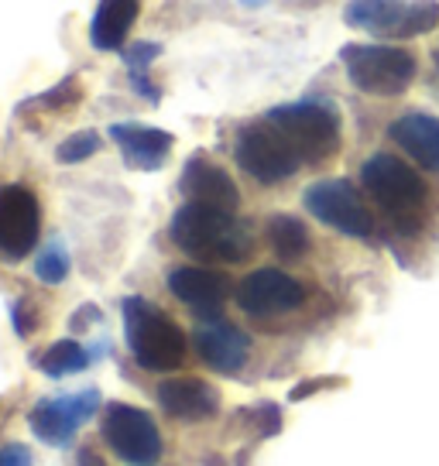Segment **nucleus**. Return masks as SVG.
Returning <instances> with one entry per match:
<instances>
[{
	"instance_id": "5701e85b",
	"label": "nucleus",
	"mask_w": 439,
	"mask_h": 466,
	"mask_svg": "<svg viewBox=\"0 0 439 466\" xmlns=\"http://www.w3.org/2000/svg\"><path fill=\"white\" fill-rule=\"evenodd\" d=\"M69 268H73V261H69V250H66L62 240H52V244L35 258V278L45 281V285H62V281L69 278Z\"/></svg>"
},
{
	"instance_id": "a211bd4d",
	"label": "nucleus",
	"mask_w": 439,
	"mask_h": 466,
	"mask_svg": "<svg viewBox=\"0 0 439 466\" xmlns=\"http://www.w3.org/2000/svg\"><path fill=\"white\" fill-rule=\"evenodd\" d=\"M388 134L412 161L423 165L425 172H439V116L412 110V114L398 116L388 127Z\"/></svg>"
},
{
	"instance_id": "1a4fd4ad",
	"label": "nucleus",
	"mask_w": 439,
	"mask_h": 466,
	"mask_svg": "<svg viewBox=\"0 0 439 466\" xmlns=\"http://www.w3.org/2000/svg\"><path fill=\"white\" fill-rule=\"evenodd\" d=\"M103 439L131 466H151L161 460V432L155 419L134 405L110 401L103 405Z\"/></svg>"
},
{
	"instance_id": "cd10ccee",
	"label": "nucleus",
	"mask_w": 439,
	"mask_h": 466,
	"mask_svg": "<svg viewBox=\"0 0 439 466\" xmlns=\"http://www.w3.org/2000/svg\"><path fill=\"white\" fill-rule=\"evenodd\" d=\"M0 466H31L28 446H21V442H7V446H0Z\"/></svg>"
},
{
	"instance_id": "2eb2a0df",
	"label": "nucleus",
	"mask_w": 439,
	"mask_h": 466,
	"mask_svg": "<svg viewBox=\"0 0 439 466\" xmlns=\"http://www.w3.org/2000/svg\"><path fill=\"white\" fill-rule=\"evenodd\" d=\"M196 353L206 367H213L220 374H237L240 367L248 364V353H250V339L248 333H240L237 326H230L227 319H213L203 322L196 336Z\"/></svg>"
},
{
	"instance_id": "4be33fe9",
	"label": "nucleus",
	"mask_w": 439,
	"mask_h": 466,
	"mask_svg": "<svg viewBox=\"0 0 439 466\" xmlns=\"http://www.w3.org/2000/svg\"><path fill=\"white\" fill-rule=\"evenodd\" d=\"M35 364L48 378H66V374H76V370L89 367V353L76 339H59V343H52V347L45 350Z\"/></svg>"
},
{
	"instance_id": "6e6552de",
	"label": "nucleus",
	"mask_w": 439,
	"mask_h": 466,
	"mask_svg": "<svg viewBox=\"0 0 439 466\" xmlns=\"http://www.w3.org/2000/svg\"><path fill=\"white\" fill-rule=\"evenodd\" d=\"M302 203L330 230L343 233V237H357V240L374 237V217H371L367 203L361 199V192L353 189L347 178L312 182L306 189V196H302Z\"/></svg>"
},
{
	"instance_id": "423d86ee",
	"label": "nucleus",
	"mask_w": 439,
	"mask_h": 466,
	"mask_svg": "<svg viewBox=\"0 0 439 466\" xmlns=\"http://www.w3.org/2000/svg\"><path fill=\"white\" fill-rule=\"evenodd\" d=\"M234 158L261 186H279V182L292 178L302 168V158L295 155L289 137L268 116L254 120L248 127H240V134H237L234 141Z\"/></svg>"
},
{
	"instance_id": "6ab92c4d",
	"label": "nucleus",
	"mask_w": 439,
	"mask_h": 466,
	"mask_svg": "<svg viewBox=\"0 0 439 466\" xmlns=\"http://www.w3.org/2000/svg\"><path fill=\"white\" fill-rule=\"evenodd\" d=\"M134 17H138V0H100L89 25V45L97 52H120L131 35Z\"/></svg>"
},
{
	"instance_id": "4468645a",
	"label": "nucleus",
	"mask_w": 439,
	"mask_h": 466,
	"mask_svg": "<svg viewBox=\"0 0 439 466\" xmlns=\"http://www.w3.org/2000/svg\"><path fill=\"white\" fill-rule=\"evenodd\" d=\"M179 189L186 196V203L217 206V209H227V213H237V206H240V192H237L234 178L220 165H213L206 155H192L186 161Z\"/></svg>"
},
{
	"instance_id": "9b49d317",
	"label": "nucleus",
	"mask_w": 439,
	"mask_h": 466,
	"mask_svg": "<svg viewBox=\"0 0 439 466\" xmlns=\"http://www.w3.org/2000/svg\"><path fill=\"white\" fill-rule=\"evenodd\" d=\"M302 302H306L302 281H295L279 268H258L237 285V306L250 319H275V316L295 312Z\"/></svg>"
},
{
	"instance_id": "f03ea898",
	"label": "nucleus",
	"mask_w": 439,
	"mask_h": 466,
	"mask_svg": "<svg viewBox=\"0 0 439 466\" xmlns=\"http://www.w3.org/2000/svg\"><path fill=\"white\" fill-rule=\"evenodd\" d=\"M361 186L367 196L388 213L402 233H415L425 219V206H429V189H425L423 175L409 168L395 155H371L361 165Z\"/></svg>"
},
{
	"instance_id": "bb28decb",
	"label": "nucleus",
	"mask_w": 439,
	"mask_h": 466,
	"mask_svg": "<svg viewBox=\"0 0 439 466\" xmlns=\"http://www.w3.org/2000/svg\"><path fill=\"white\" fill-rule=\"evenodd\" d=\"M15 329L17 336H31L38 329V312H35V306H31L28 299H21L15 306Z\"/></svg>"
},
{
	"instance_id": "2f4dec72",
	"label": "nucleus",
	"mask_w": 439,
	"mask_h": 466,
	"mask_svg": "<svg viewBox=\"0 0 439 466\" xmlns=\"http://www.w3.org/2000/svg\"><path fill=\"white\" fill-rule=\"evenodd\" d=\"M436 66H439V48H436Z\"/></svg>"
},
{
	"instance_id": "20e7f679",
	"label": "nucleus",
	"mask_w": 439,
	"mask_h": 466,
	"mask_svg": "<svg viewBox=\"0 0 439 466\" xmlns=\"http://www.w3.org/2000/svg\"><path fill=\"white\" fill-rule=\"evenodd\" d=\"M268 120L289 137V145L295 147V155L302 158V165H322L326 158L337 155L340 116L330 103H320V100L285 103V106L268 110Z\"/></svg>"
},
{
	"instance_id": "c756f323",
	"label": "nucleus",
	"mask_w": 439,
	"mask_h": 466,
	"mask_svg": "<svg viewBox=\"0 0 439 466\" xmlns=\"http://www.w3.org/2000/svg\"><path fill=\"white\" fill-rule=\"evenodd\" d=\"M326 384H333V380H312V384H299V388L292 391V398L299 401V398H306V394L320 391V388H326Z\"/></svg>"
},
{
	"instance_id": "b1692460",
	"label": "nucleus",
	"mask_w": 439,
	"mask_h": 466,
	"mask_svg": "<svg viewBox=\"0 0 439 466\" xmlns=\"http://www.w3.org/2000/svg\"><path fill=\"white\" fill-rule=\"evenodd\" d=\"M100 134L97 131H79L73 134V137H66L59 147H56V158L62 161V165H79V161L93 158L97 151H100Z\"/></svg>"
},
{
	"instance_id": "c85d7f7f",
	"label": "nucleus",
	"mask_w": 439,
	"mask_h": 466,
	"mask_svg": "<svg viewBox=\"0 0 439 466\" xmlns=\"http://www.w3.org/2000/svg\"><path fill=\"white\" fill-rule=\"evenodd\" d=\"M73 466H107L97 456V452H89V450H83V452H76V460H73Z\"/></svg>"
},
{
	"instance_id": "f3484780",
	"label": "nucleus",
	"mask_w": 439,
	"mask_h": 466,
	"mask_svg": "<svg viewBox=\"0 0 439 466\" xmlns=\"http://www.w3.org/2000/svg\"><path fill=\"white\" fill-rule=\"evenodd\" d=\"M110 141H117L124 161L138 172H158L172 151V134L148 124H114Z\"/></svg>"
},
{
	"instance_id": "dca6fc26",
	"label": "nucleus",
	"mask_w": 439,
	"mask_h": 466,
	"mask_svg": "<svg viewBox=\"0 0 439 466\" xmlns=\"http://www.w3.org/2000/svg\"><path fill=\"white\" fill-rule=\"evenodd\" d=\"M158 405L179 422H206L220 411V391L199 378H168L158 384Z\"/></svg>"
},
{
	"instance_id": "7ed1b4c3",
	"label": "nucleus",
	"mask_w": 439,
	"mask_h": 466,
	"mask_svg": "<svg viewBox=\"0 0 439 466\" xmlns=\"http://www.w3.org/2000/svg\"><path fill=\"white\" fill-rule=\"evenodd\" d=\"M124 336L128 350L138 364L155 374H168L186 364L189 339L182 333L172 316H165L158 306H151L148 299H124Z\"/></svg>"
},
{
	"instance_id": "0eeeda50",
	"label": "nucleus",
	"mask_w": 439,
	"mask_h": 466,
	"mask_svg": "<svg viewBox=\"0 0 439 466\" xmlns=\"http://www.w3.org/2000/svg\"><path fill=\"white\" fill-rule=\"evenodd\" d=\"M343 21L381 38H415L439 25L436 0H351Z\"/></svg>"
},
{
	"instance_id": "7c9ffc66",
	"label": "nucleus",
	"mask_w": 439,
	"mask_h": 466,
	"mask_svg": "<svg viewBox=\"0 0 439 466\" xmlns=\"http://www.w3.org/2000/svg\"><path fill=\"white\" fill-rule=\"evenodd\" d=\"M244 7H261V4H268V0H240Z\"/></svg>"
},
{
	"instance_id": "aec40b11",
	"label": "nucleus",
	"mask_w": 439,
	"mask_h": 466,
	"mask_svg": "<svg viewBox=\"0 0 439 466\" xmlns=\"http://www.w3.org/2000/svg\"><path fill=\"white\" fill-rule=\"evenodd\" d=\"M268 244L279 254L281 261H299L309 254V230L299 217H289V213H279V217L268 219Z\"/></svg>"
},
{
	"instance_id": "393cba45",
	"label": "nucleus",
	"mask_w": 439,
	"mask_h": 466,
	"mask_svg": "<svg viewBox=\"0 0 439 466\" xmlns=\"http://www.w3.org/2000/svg\"><path fill=\"white\" fill-rule=\"evenodd\" d=\"M244 419H250L254 422V429H258V436H275L279 432V425H281V415H279V408L275 405H258L254 411H244Z\"/></svg>"
},
{
	"instance_id": "a878e982",
	"label": "nucleus",
	"mask_w": 439,
	"mask_h": 466,
	"mask_svg": "<svg viewBox=\"0 0 439 466\" xmlns=\"http://www.w3.org/2000/svg\"><path fill=\"white\" fill-rule=\"evenodd\" d=\"M76 100H79V86H76V79H66L62 86L48 89L45 96H38V103H45V106H52V110H62V106H73Z\"/></svg>"
},
{
	"instance_id": "f257e3e1",
	"label": "nucleus",
	"mask_w": 439,
	"mask_h": 466,
	"mask_svg": "<svg viewBox=\"0 0 439 466\" xmlns=\"http://www.w3.org/2000/svg\"><path fill=\"white\" fill-rule=\"evenodd\" d=\"M168 237L179 250H186L196 261L209 264H240L254 254L250 230L227 209L203 203H186L176 209Z\"/></svg>"
},
{
	"instance_id": "ddd939ff",
	"label": "nucleus",
	"mask_w": 439,
	"mask_h": 466,
	"mask_svg": "<svg viewBox=\"0 0 439 466\" xmlns=\"http://www.w3.org/2000/svg\"><path fill=\"white\" fill-rule=\"evenodd\" d=\"M168 291L203 322L223 319V306L230 299V278L213 268H176L168 275Z\"/></svg>"
},
{
	"instance_id": "39448f33",
	"label": "nucleus",
	"mask_w": 439,
	"mask_h": 466,
	"mask_svg": "<svg viewBox=\"0 0 439 466\" xmlns=\"http://www.w3.org/2000/svg\"><path fill=\"white\" fill-rule=\"evenodd\" d=\"M343 69L367 96H398L415 79V56L395 45H343Z\"/></svg>"
},
{
	"instance_id": "412c9836",
	"label": "nucleus",
	"mask_w": 439,
	"mask_h": 466,
	"mask_svg": "<svg viewBox=\"0 0 439 466\" xmlns=\"http://www.w3.org/2000/svg\"><path fill=\"white\" fill-rule=\"evenodd\" d=\"M158 56H161L158 42H138L134 48H128V52H124V66H128V73H131L134 93H141L148 103L161 100L158 86L151 83V66H155V58H158Z\"/></svg>"
},
{
	"instance_id": "f8f14e48",
	"label": "nucleus",
	"mask_w": 439,
	"mask_h": 466,
	"mask_svg": "<svg viewBox=\"0 0 439 466\" xmlns=\"http://www.w3.org/2000/svg\"><path fill=\"white\" fill-rule=\"evenodd\" d=\"M100 408V391H76L62 398H45L31 408L28 425L31 432L48 442V446H69L79 432V425H87Z\"/></svg>"
},
{
	"instance_id": "9d476101",
	"label": "nucleus",
	"mask_w": 439,
	"mask_h": 466,
	"mask_svg": "<svg viewBox=\"0 0 439 466\" xmlns=\"http://www.w3.org/2000/svg\"><path fill=\"white\" fill-rule=\"evenodd\" d=\"M42 233V206L28 186H0V258L25 261Z\"/></svg>"
}]
</instances>
